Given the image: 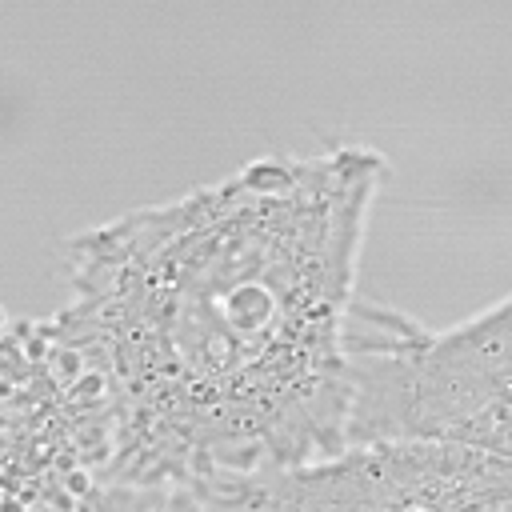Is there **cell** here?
<instances>
[{
  "mask_svg": "<svg viewBox=\"0 0 512 512\" xmlns=\"http://www.w3.org/2000/svg\"><path fill=\"white\" fill-rule=\"evenodd\" d=\"M72 512H204L200 500L188 488H164V484H116L104 480L88 492L84 504Z\"/></svg>",
  "mask_w": 512,
  "mask_h": 512,
  "instance_id": "5",
  "label": "cell"
},
{
  "mask_svg": "<svg viewBox=\"0 0 512 512\" xmlns=\"http://www.w3.org/2000/svg\"><path fill=\"white\" fill-rule=\"evenodd\" d=\"M384 152L256 156L64 240L48 316L88 368L108 480L200 488L348 448V320Z\"/></svg>",
  "mask_w": 512,
  "mask_h": 512,
  "instance_id": "1",
  "label": "cell"
},
{
  "mask_svg": "<svg viewBox=\"0 0 512 512\" xmlns=\"http://www.w3.org/2000/svg\"><path fill=\"white\" fill-rule=\"evenodd\" d=\"M508 296L428 328L380 300L348 320V448L456 444L508 456Z\"/></svg>",
  "mask_w": 512,
  "mask_h": 512,
  "instance_id": "2",
  "label": "cell"
},
{
  "mask_svg": "<svg viewBox=\"0 0 512 512\" xmlns=\"http://www.w3.org/2000/svg\"><path fill=\"white\" fill-rule=\"evenodd\" d=\"M188 492L204 512H512V460L456 444H352Z\"/></svg>",
  "mask_w": 512,
  "mask_h": 512,
  "instance_id": "4",
  "label": "cell"
},
{
  "mask_svg": "<svg viewBox=\"0 0 512 512\" xmlns=\"http://www.w3.org/2000/svg\"><path fill=\"white\" fill-rule=\"evenodd\" d=\"M100 392L48 316L0 304V512H72L108 480Z\"/></svg>",
  "mask_w": 512,
  "mask_h": 512,
  "instance_id": "3",
  "label": "cell"
}]
</instances>
